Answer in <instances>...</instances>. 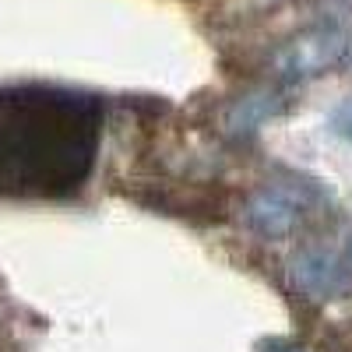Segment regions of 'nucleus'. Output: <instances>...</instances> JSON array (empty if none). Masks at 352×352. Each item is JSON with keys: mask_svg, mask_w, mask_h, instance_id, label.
Instances as JSON below:
<instances>
[{"mask_svg": "<svg viewBox=\"0 0 352 352\" xmlns=\"http://www.w3.org/2000/svg\"><path fill=\"white\" fill-rule=\"evenodd\" d=\"M106 106L64 85H0V201H67L96 173Z\"/></svg>", "mask_w": 352, "mask_h": 352, "instance_id": "1", "label": "nucleus"}, {"mask_svg": "<svg viewBox=\"0 0 352 352\" xmlns=\"http://www.w3.org/2000/svg\"><path fill=\"white\" fill-rule=\"evenodd\" d=\"M349 56H352V25L342 18H320L278 50L275 71L282 81L292 85V81L328 74L342 67Z\"/></svg>", "mask_w": 352, "mask_h": 352, "instance_id": "2", "label": "nucleus"}, {"mask_svg": "<svg viewBox=\"0 0 352 352\" xmlns=\"http://www.w3.org/2000/svg\"><path fill=\"white\" fill-rule=\"evenodd\" d=\"M324 201L320 187L314 180H300V176H282V180H268L261 184L247 208H243V222L254 236L261 240H282L292 229L300 226V219Z\"/></svg>", "mask_w": 352, "mask_h": 352, "instance_id": "3", "label": "nucleus"}, {"mask_svg": "<svg viewBox=\"0 0 352 352\" xmlns=\"http://www.w3.org/2000/svg\"><path fill=\"white\" fill-rule=\"evenodd\" d=\"M289 282L307 300L338 303L352 292V261L345 250L307 247L289 261Z\"/></svg>", "mask_w": 352, "mask_h": 352, "instance_id": "4", "label": "nucleus"}, {"mask_svg": "<svg viewBox=\"0 0 352 352\" xmlns=\"http://www.w3.org/2000/svg\"><path fill=\"white\" fill-rule=\"evenodd\" d=\"M282 113H285V99H278L272 92H254V96H243L240 102H232L226 124L232 134H254L264 120L282 116Z\"/></svg>", "mask_w": 352, "mask_h": 352, "instance_id": "5", "label": "nucleus"}, {"mask_svg": "<svg viewBox=\"0 0 352 352\" xmlns=\"http://www.w3.org/2000/svg\"><path fill=\"white\" fill-rule=\"evenodd\" d=\"M328 131H331L335 138H342V141L352 144V96L342 99V102L328 113Z\"/></svg>", "mask_w": 352, "mask_h": 352, "instance_id": "6", "label": "nucleus"}, {"mask_svg": "<svg viewBox=\"0 0 352 352\" xmlns=\"http://www.w3.org/2000/svg\"><path fill=\"white\" fill-rule=\"evenodd\" d=\"M254 352H307L300 342H292V338H261L257 345H254Z\"/></svg>", "mask_w": 352, "mask_h": 352, "instance_id": "7", "label": "nucleus"}, {"mask_svg": "<svg viewBox=\"0 0 352 352\" xmlns=\"http://www.w3.org/2000/svg\"><path fill=\"white\" fill-rule=\"evenodd\" d=\"M345 257L352 261V232H349V243H345Z\"/></svg>", "mask_w": 352, "mask_h": 352, "instance_id": "8", "label": "nucleus"}]
</instances>
